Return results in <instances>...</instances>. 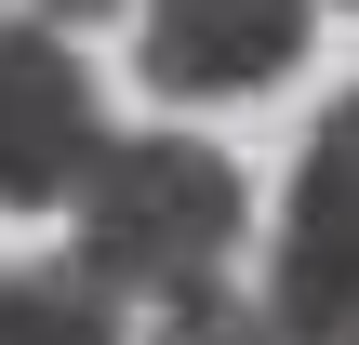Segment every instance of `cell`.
<instances>
[{"mask_svg": "<svg viewBox=\"0 0 359 345\" xmlns=\"http://www.w3.org/2000/svg\"><path fill=\"white\" fill-rule=\"evenodd\" d=\"M160 345H280L253 306H226V293H187L173 319H160Z\"/></svg>", "mask_w": 359, "mask_h": 345, "instance_id": "cell-6", "label": "cell"}, {"mask_svg": "<svg viewBox=\"0 0 359 345\" xmlns=\"http://www.w3.org/2000/svg\"><path fill=\"white\" fill-rule=\"evenodd\" d=\"M107 160V120H93V80L53 27H0V199L40 213V199H80V173Z\"/></svg>", "mask_w": 359, "mask_h": 345, "instance_id": "cell-3", "label": "cell"}, {"mask_svg": "<svg viewBox=\"0 0 359 345\" xmlns=\"http://www.w3.org/2000/svg\"><path fill=\"white\" fill-rule=\"evenodd\" d=\"M320 0H147V80L160 93H266L306 53Z\"/></svg>", "mask_w": 359, "mask_h": 345, "instance_id": "cell-4", "label": "cell"}, {"mask_svg": "<svg viewBox=\"0 0 359 345\" xmlns=\"http://www.w3.org/2000/svg\"><path fill=\"white\" fill-rule=\"evenodd\" d=\"M266 332L280 345H359V93L306 133V160H293V226H280Z\"/></svg>", "mask_w": 359, "mask_h": 345, "instance_id": "cell-2", "label": "cell"}, {"mask_svg": "<svg viewBox=\"0 0 359 345\" xmlns=\"http://www.w3.org/2000/svg\"><path fill=\"white\" fill-rule=\"evenodd\" d=\"M0 345H120V293L67 253V266H13L0 279Z\"/></svg>", "mask_w": 359, "mask_h": 345, "instance_id": "cell-5", "label": "cell"}, {"mask_svg": "<svg viewBox=\"0 0 359 345\" xmlns=\"http://www.w3.org/2000/svg\"><path fill=\"white\" fill-rule=\"evenodd\" d=\"M240 160L187 146V133H107V160L80 173V266L107 293H213V266L240 253Z\"/></svg>", "mask_w": 359, "mask_h": 345, "instance_id": "cell-1", "label": "cell"}, {"mask_svg": "<svg viewBox=\"0 0 359 345\" xmlns=\"http://www.w3.org/2000/svg\"><path fill=\"white\" fill-rule=\"evenodd\" d=\"M93 13H120V0H40V27L67 40V27H93Z\"/></svg>", "mask_w": 359, "mask_h": 345, "instance_id": "cell-7", "label": "cell"}]
</instances>
